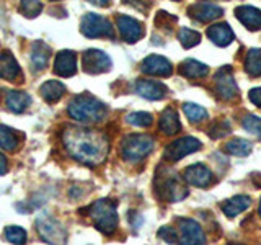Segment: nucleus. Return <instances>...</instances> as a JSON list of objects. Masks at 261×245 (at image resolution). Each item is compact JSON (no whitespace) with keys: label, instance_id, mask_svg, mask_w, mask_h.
I'll return each instance as SVG.
<instances>
[{"label":"nucleus","instance_id":"obj_37","mask_svg":"<svg viewBox=\"0 0 261 245\" xmlns=\"http://www.w3.org/2000/svg\"><path fill=\"white\" fill-rule=\"evenodd\" d=\"M176 21L175 16H171L165 12H159L157 15V18H155V23L159 24V27H162L163 30H170V27Z\"/></svg>","mask_w":261,"mask_h":245},{"label":"nucleus","instance_id":"obj_28","mask_svg":"<svg viewBox=\"0 0 261 245\" xmlns=\"http://www.w3.org/2000/svg\"><path fill=\"white\" fill-rule=\"evenodd\" d=\"M224 151L232 155H239V157H247L251 152V142L245 141V139H232L225 144Z\"/></svg>","mask_w":261,"mask_h":245},{"label":"nucleus","instance_id":"obj_23","mask_svg":"<svg viewBox=\"0 0 261 245\" xmlns=\"http://www.w3.org/2000/svg\"><path fill=\"white\" fill-rule=\"evenodd\" d=\"M251 204V200L248 196H233V198L224 201L220 206H222L224 214L228 217H235L239 216L240 212H243L245 209H248Z\"/></svg>","mask_w":261,"mask_h":245},{"label":"nucleus","instance_id":"obj_19","mask_svg":"<svg viewBox=\"0 0 261 245\" xmlns=\"http://www.w3.org/2000/svg\"><path fill=\"white\" fill-rule=\"evenodd\" d=\"M136 92L147 98V100H160V98L165 96L167 93V87L160 84V82H153V80H141L137 82L136 85Z\"/></svg>","mask_w":261,"mask_h":245},{"label":"nucleus","instance_id":"obj_16","mask_svg":"<svg viewBox=\"0 0 261 245\" xmlns=\"http://www.w3.org/2000/svg\"><path fill=\"white\" fill-rule=\"evenodd\" d=\"M54 72L61 77H72L77 72V56L73 51H61L54 59Z\"/></svg>","mask_w":261,"mask_h":245},{"label":"nucleus","instance_id":"obj_13","mask_svg":"<svg viewBox=\"0 0 261 245\" xmlns=\"http://www.w3.org/2000/svg\"><path fill=\"white\" fill-rule=\"evenodd\" d=\"M141 69L144 74H149V76H159V77H168L173 72V65L168 59L157 54H152L149 57H145L142 61Z\"/></svg>","mask_w":261,"mask_h":245},{"label":"nucleus","instance_id":"obj_8","mask_svg":"<svg viewBox=\"0 0 261 245\" xmlns=\"http://www.w3.org/2000/svg\"><path fill=\"white\" fill-rule=\"evenodd\" d=\"M201 145H202L201 141H198L196 137H191V136L179 137V139H176V141H173L167 147L165 154H163V157H165L167 160H170V162L181 160L185 155L199 151Z\"/></svg>","mask_w":261,"mask_h":245},{"label":"nucleus","instance_id":"obj_27","mask_svg":"<svg viewBox=\"0 0 261 245\" xmlns=\"http://www.w3.org/2000/svg\"><path fill=\"white\" fill-rule=\"evenodd\" d=\"M245 70L251 77L261 76V49H250L247 59H245Z\"/></svg>","mask_w":261,"mask_h":245},{"label":"nucleus","instance_id":"obj_17","mask_svg":"<svg viewBox=\"0 0 261 245\" xmlns=\"http://www.w3.org/2000/svg\"><path fill=\"white\" fill-rule=\"evenodd\" d=\"M20 76H21L20 65L13 57V54L10 51L0 53V79L15 82L16 79H20Z\"/></svg>","mask_w":261,"mask_h":245},{"label":"nucleus","instance_id":"obj_25","mask_svg":"<svg viewBox=\"0 0 261 245\" xmlns=\"http://www.w3.org/2000/svg\"><path fill=\"white\" fill-rule=\"evenodd\" d=\"M179 72H181L183 77H188V79H201V77H206L209 74V67L199 61L188 59L179 65Z\"/></svg>","mask_w":261,"mask_h":245},{"label":"nucleus","instance_id":"obj_38","mask_svg":"<svg viewBox=\"0 0 261 245\" xmlns=\"http://www.w3.org/2000/svg\"><path fill=\"white\" fill-rule=\"evenodd\" d=\"M159 235L162 237L163 240H167L168 243H175L176 242V237H175V231H173V227H162L160 231H159Z\"/></svg>","mask_w":261,"mask_h":245},{"label":"nucleus","instance_id":"obj_11","mask_svg":"<svg viewBox=\"0 0 261 245\" xmlns=\"http://www.w3.org/2000/svg\"><path fill=\"white\" fill-rule=\"evenodd\" d=\"M216 92L217 95L222 98V100H235L239 96V87H237L233 76H232V69L225 65V67L220 69L216 74Z\"/></svg>","mask_w":261,"mask_h":245},{"label":"nucleus","instance_id":"obj_18","mask_svg":"<svg viewBox=\"0 0 261 245\" xmlns=\"http://www.w3.org/2000/svg\"><path fill=\"white\" fill-rule=\"evenodd\" d=\"M235 15L248 30H258L261 27V10L251 5H240L235 8Z\"/></svg>","mask_w":261,"mask_h":245},{"label":"nucleus","instance_id":"obj_6","mask_svg":"<svg viewBox=\"0 0 261 245\" xmlns=\"http://www.w3.org/2000/svg\"><path fill=\"white\" fill-rule=\"evenodd\" d=\"M38 232L41 239L51 245H64L65 239H67V231L65 227L51 214H43L38 217Z\"/></svg>","mask_w":261,"mask_h":245},{"label":"nucleus","instance_id":"obj_41","mask_svg":"<svg viewBox=\"0 0 261 245\" xmlns=\"http://www.w3.org/2000/svg\"><path fill=\"white\" fill-rule=\"evenodd\" d=\"M259 216H261V203H259Z\"/></svg>","mask_w":261,"mask_h":245},{"label":"nucleus","instance_id":"obj_24","mask_svg":"<svg viewBox=\"0 0 261 245\" xmlns=\"http://www.w3.org/2000/svg\"><path fill=\"white\" fill-rule=\"evenodd\" d=\"M160 131L165 134H176L179 133L181 129V125H179V119H178V114L176 111L168 106V108L163 110L162 116H160V125H159Z\"/></svg>","mask_w":261,"mask_h":245},{"label":"nucleus","instance_id":"obj_9","mask_svg":"<svg viewBox=\"0 0 261 245\" xmlns=\"http://www.w3.org/2000/svg\"><path fill=\"white\" fill-rule=\"evenodd\" d=\"M82 67L87 74H103L111 69V59L100 49H88L82 54Z\"/></svg>","mask_w":261,"mask_h":245},{"label":"nucleus","instance_id":"obj_33","mask_svg":"<svg viewBox=\"0 0 261 245\" xmlns=\"http://www.w3.org/2000/svg\"><path fill=\"white\" fill-rule=\"evenodd\" d=\"M126 121L129 122V125H134L139 128H147V126L152 125V114L145 113V111H136V113L127 114Z\"/></svg>","mask_w":261,"mask_h":245},{"label":"nucleus","instance_id":"obj_30","mask_svg":"<svg viewBox=\"0 0 261 245\" xmlns=\"http://www.w3.org/2000/svg\"><path fill=\"white\" fill-rule=\"evenodd\" d=\"M18 145V137H16L15 131L0 125V147L5 151H15Z\"/></svg>","mask_w":261,"mask_h":245},{"label":"nucleus","instance_id":"obj_7","mask_svg":"<svg viewBox=\"0 0 261 245\" xmlns=\"http://www.w3.org/2000/svg\"><path fill=\"white\" fill-rule=\"evenodd\" d=\"M80 31L87 38H111L113 27L110 20L98 13H85L80 21Z\"/></svg>","mask_w":261,"mask_h":245},{"label":"nucleus","instance_id":"obj_1","mask_svg":"<svg viewBox=\"0 0 261 245\" xmlns=\"http://www.w3.org/2000/svg\"><path fill=\"white\" fill-rule=\"evenodd\" d=\"M62 142L67 154L85 165L95 167L101 163L110 151V142L100 131L70 126L62 133Z\"/></svg>","mask_w":261,"mask_h":245},{"label":"nucleus","instance_id":"obj_31","mask_svg":"<svg viewBox=\"0 0 261 245\" xmlns=\"http://www.w3.org/2000/svg\"><path fill=\"white\" fill-rule=\"evenodd\" d=\"M183 111L188 116L191 122H199V121H204L207 118V111L202 108V106L196 105V103H185L183 105Z\"/></svg>","mask_w":261,"mask_h":245},{"label":"nucleus","instance_id":"obj_3","mask_svg":"<svg viewBox=\"0 0 261 245\" xmlns=\"http://www.w3.org/2000/svg\"><path fill=\"white\" fill-rule=\"evenodd\" d=\"M88 216L100 232L111 235L118 227L116 204L111 200H98L88 209Z\"/></svg>","mask_w":261,"mask_h":245},{"label":"nucleus","instance_id":"obj_4","mask_svg":"<svg viewBox=\"0 0 261 245\" xmlns=\"http://www.w3.org/2000/svg\"><path fill=\"white\" fill-rule=\"evenodd\" d=\"M155 193L165 201H179L186 198L188 190L175 172L159 168L157 178H155Z\"/></svg>","mask_w":261,"mask_h":245},{"label":"nucleus","instance_id":"obj_14","mask_svg":"<svg viewBox=\"0 0 261 245\" xmlns=\"http://www.w3.org/2000/svg\"><path fill=\"white\" fill-rule=\"evenodd\" d=\"M183 178H185V182L190 185L206 188L212 182V172L204 165V163H193V165L185 168Z\"/></svg>","mask_w":261,"mask_h":245},{"label":"nucleus","instance_id":"obj_36","mask_svg":"<svg viewBox=\"0 0 261 245\" xmlns=\"http://www.w3.org/2000/svg\"><path fill=\"white\" fill-rule=\"evenodd\" d=\"M41 10H43V4L35 2V0H28V2L20 4V12L24 16H28V18H35L36 15H39Z\"/></svg>","mask_w":261,"mask_h":245},{"label":"nucleus","instance_id":"obj_40","mask_svg":"<svg viewBox=\"0 0 261 245\" xmlns=\"http://www.w3.org/2000/svg\"><path fill=\"white\" fill-rule=\"evenodd\" d=\"M7 170H8V162H7V157L5 155L0 152V175H4L7 174Z\"/></svg>","mask_w":261,"mask_h":245},{"label":"nucleus","instance_id":"obj_20","mask_svg":"<svg viewBox=\"0 0 261 245\" xmlns=\"http://www.w3.org/2000/svg\"><path fill=\"white\" fill-rule=\"evenodd\" d=\"M207 36L217 46H228L233 41L235 35L227 23H217L207 28Z\"/></svg>","mask_w":261,"mask_h":245},{"label":"nucleus","instance_id":"obj_2","mask_svg":"<svg viewBox=\"0 0 261 245\" xmlns=\"http://www.w3.org/2000/svg\"><path fill=\"white\" fill-rule=\"evenodd\" d=\"M69 116L80 122H96L101 121L106 114V106L90 93H82L73 96L69 103Z\"/></svg>","mask_w":261,"mask_h":245},{"label":"nucleus","instance_id":"obj_10","mask_svg":"<svg viewBox=\"0 0 261 245\" xmlns=\"http://www.w3.org/2000/svg\"><path fill=\"white\" fill-rule=\"evenodd\" d=\"M179 245H204L206 243V235L202 232V227L193 219H179Z\"/></svg>","mask_w":261,"mask_h":245},{"label":"nucleus","instance_id":"obj_42","mask_svg":"<svg viewBox=\"0 0 261 245\" xmlns=\"http://www.w3.org/2000/svg\"><path fill=\"white\" fill-rule=\"evenodd\" d=\"M228 245H240V243H228Z\"/></svg>","mask_w":261,"mask_h":245},{"label":"nucleus","instance_id":"obj_29","mask_svg":"<svg viewBox=\"0 0 261 245\" xmlns=\"http://www.w3.org/2000/svg\"><path fill=\"white\" fill-rule=\"evenodd\" d=\"M4 237L7 242H10L13 245H24L28 240V235H27V231L18 226H8L5 227L4 231Z\"/></svg>","mask_w":261,"mask_h":245},{"label":"nucleus","instance_id":"obj_5","mask_svg":"<svg viewBox=\"0 0 261 245\" xmlns=\"http://www.w3.org/2000/svg\"><path fill=\"white\" fill-rule=\"evenodd\" d=\"M153 137L147 134H129L121 142V155L127 162H141L153 149Z\"/></svg>","mask_w":261,"mask_h":245},{"label":"nucleus","instance_id":"obj_35","mask_svg":"<svg viewBox=\"0 0 261 245\" xmlns=\"http://www.w3.org/2000/svg\"><path fill=\"white\" fill-rule=\"evenodd\" d=\"M242 122H243V128L247 129L248 133H251L256 137H261V118L253 116V114H247Z\"/></svg>","mask_w":261,"mask_h":245},{"label":"nucleus","instance_id":"obj_12","mask_svg":"<svg viewBox=\"0 0 261 245\" xmlns=\"http://www.w3.org/2000/svg\"><path fill=\"white\" fill-rule=\"evenodd\" d=\"M116 24H118L121 38L124 39L126 43H136V41H139L144 36V24L141 21H137L136 18H133V16L121 15L118 16Z\"/></svg>","mask_w":261,"mask_h":245},{"label":"nucleus","instance_id":"obj_22","mask_svg":"<svg viewBox=\"0 0 261 245\" xmlns=\"http://www.w3.org/2000/svg\"><path fill=\"white\" fill-rule=\"evenodd\" d=\"M39 92H41V96H43L47 103H56L64 96L65 85L59 80H47L41 85Z\"/></svg>","mask_w":261,"mask_h":245},{"label":"nucleus","instance_id":"obj_34","mask_svg":"<svg viewBox=\"0 0 261 245\" xmlns=\"http://www.w3.org/2000/svg\"><path fill=\"white\" fill-rule=\"evenodd\" d=\"M228 133H230V125H228V121H225V119H219L209 128V136L212 139H220V137L227 136Z\"/></svg>","mask_w":261,"mask_h":245},{"label":"nucleus","instance_id":"obj_39","mask_svg":"<svg viewBox=\"0 0 261 245\" xmlns=\"http://www.w3.org/2000/svg\"><path fill=\"white\" fill-rule=\"evenodd\" d=\"M248 98H250V102L253 105H256V106H259V108H261V87H256V88L250 90Z\"/></svg>","mask_w":261,"mask_h":245},{"label":"nucleus","instance_id":"obj_15","mask_svg":"<svg viewBox=\"0 0 261 245\" xmlns=\"http://www.w3.org/2000/svg\"><path fill=\"white\" fill-rule=\"evenodd\" d=\"M188 13H190L191 18L206 23V21L216 20V18H219V16H222L224 10L216 4L201 2V4H193L190 8H188Z\"/></svg>","mask_w":261,"mask_h":245},{"label":"nucleus","instance_id":"obj_32","mask_svg":"<svg viewBox=\"0 0 261 245\" xmlns=\"http://www.w3.org/2000/svg\"><path fill=\"white\" fill-rule=\"evenodd\" d=\"M178 39H179V43L183 44V47H193L201 41V35L194 30L181 28L178 33Z\"/></svg>","mask_w":261,"mask_h":245},{"label":"nucleus","instance_id":"obj_21","mask_svg":"<svg viewBox=\"0 0 261 245\" xmlns=\"http://www.w3.org/2000/svg\"><path fill=\"white\" fill-rule=\"evenodd\" d=\"M51 57V47L43 41H36L31 46V65L35 70H43Z\"/></svg>","mask_w":261,"mask_h":245},{"label":"nucleus","instance_id":"obj_26","mask_svg":"<svg viewBox=\"0 0 261 245\" xmlns=\"http://www.w3.org/2000/svg\"><path fill=\"white\" fill-rule=\"evenodd\" d=\"M31 103V96L27 92H20V90H12L7 93V106L13 113H23Z\"/></svg>","mask_w":261,"mask_h":245}]
</instances>
